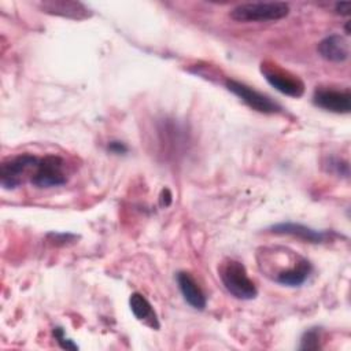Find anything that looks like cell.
<instances>
[{"mask_svg":"<svg viewBox=\"0 0 351 351\" xmlns=\"http://www.w3.org/2000/svg\"><path fill=\"white\" fill-rule=\"evenodd\" d=\"M173 196H171V192L167 189V188H165V189H162V192H160V196H159V202H160V206L162 207H169L170 204H171V199Z\"/></svg>","mask_w":351,"mask_h":351,"instance_id":"19","label":"cell"},{"mask_svg":"<svg viewBox=\"0 0 351 351\" xmlns=\"http://www.w3.org/2000/svg\"><path fill=\"white\" fill-rule=\"evenodd\" d=\"M269 230L276 234H288V236H293L303 241H308V243H314V244L325 243L330 239L329 232L314 230L308 226H304L300 223H293V222H281V223L270 226Z\"/></svg>","mask_w":351,"mask_h":351,"instance_id":"9","label":"cell"},{"mask_svg":"<svg viewBox=\"0 0 351 351\" xmlns=\"http://www.w3.org/2000/svg\"><path fill=\"white\" fill-rule=\"evenodd\" d=\"M313 103L317 107L335 114H348L351 111V93L348 89L318 88L313 95Z\"/></svg>","mask_w":351,"mask_h":351,"instance_id":"8","label":"cell"},{"mask_svg":"<svg viewBox=\"0 0 351 351\" xmlns=\"http://www.w3.org/2000/svg\"><path fill=\"white\" fill-rule=\"evenodd\" d=\"M226 88L232 93H234L237 97H240L248 107H251L252 110H255L258 112L277 114L282 110L281 106L277 101H274L271 97L255 90L254 88H251L240 81L228 80Z\"/></svg>","mask_w":351,"mask_h":351,"instance_id":"7","label":"cell"},{"mask_svg":"<svg viewBox=\"0 0 351 351\" xmlns=\"http://www.w3.org/2000/svg\"><path fill=\"white\" fill-rule=\"evenodd\" d=\"M219 277L225 289L236 299L251 300L258 295L254 281L248 277L245 266L236 259H225L219 266Z\"/></svg>","mask_w":351,"mask_h":351,"instance_id":"2","label":"cell"},{"mask_svg":"<svg viewBox=\"0 0 351 351\" xmlns=\"http://www.w3.org/2000/svg\"><path fill=\"white\" fill-rule=\"evenodd\" d=\"M261 73L263 74L266 81L282 95L291 97H300L304 93L303 81L298 75L282 69L280 64L274 62H262Z\"/></svg>","mask_w":351,"mask_h":351,"instance_id":"4","label":"cell"},{"mask_svg":"<svg viewBox=\"0 0 351 351\" xmlns=\"http://www.w3.org/2000/svg\"><path fill=\"white\" fill-rule=\"evenodd\" d=\"M318 53L322 59L332 63H341L350 56V47L347 40L340 34H330L319 41Z\"/></svg>","mask_w":351,"mask_h":351,"instance_id":"11","label":"cell"},{"mask_svg":"<svg viewBox=\"0 0 351 351\" xmlns=\"http://www.w3.org/2000/svg\"><path fill=\"white\" fill-rule=\"evenodd\" d=\"M322 166L324 169L328 171V173H332V174H336L339 177H348L350 174V170H348V163L346 160H341L340 158L337 156H328L324 162H322Z\"/></svg>","mask_w":351,"mask_h":351,"instance_id":"14","label":"cell"},{"mask_svg":"<svg viewBox=\"0 0 351 351\" xmlns=\"http://www.w3.org/2000/svg\"><path fill=\"white\" fill-rule=\"evenodd\" d=\"M319 340H321L319 329L318 328H311V329H308L303 333L299 348L300 350H318L321 347Z\"/></svg>","mask_w":351,"mask_h":351,"instance_id":"15","label":"cell"},{"mask_svg":"<svg viewBox=\"0 0 351 351\" xmlns=\"http://www.w3.org/2000/svg\"><path fill=\"white\" fill-rule=\"evenodd\" d=\"M129 306L133 315L143 322L144 325L149 326L151 329H159V319L152 307V304L147 300V298L138 292H133L129 298Z\"/></svg>","mask_w":351,"mask_h":351,"instance_id":"13","label":"cell"},{"mask_svg":"<svg viewBox=\"0 0 351 351\" xmlns=\"http://www.w3.org/2000/svg\"><path fill=\"white\" fill-rule=\"evenodd\" d=\"M256 261L259 270L267 278L284 287H300L313 270L304 256L284 247H261Z\"/></svg>","mask_w":351,"mask_h":351,"instance_id":"1","label":"cell"},{"mask_svg":"<svg viewBox=\"0 0 351 351\" xmlns=\"http://www.w3.org/2000/svg\"><path fill=\"white\" fill-rule=\"evenodd\" d=\"M53 336H55L58 344L62 348H64V350H78V346L71 339H69L66 336V333H64V330L62 328H55L53 329Z\"/></svg>","mask_w":351,"mask_h":351,"instance_id":"16","label":"cell"},{"mask_svg":"<svg viewBox=\"0 0 351 351\" xmlns=\"http://www.w3.org/2000/svg\"><path fill=\"white\" fill-rule=\"evenodd\" d=\"M108 151L112 152V154H117V155H121V154H126L128 152V147L122 143V141H110L108 145H107Z\"/></svg>","mask_w":351,"mask_h":351,"instance_id":"17","label":"cell"},{"mask_svg":"<svg viewBox=\"0 0 351 351\" xmlns=\"http://www.w3.org/2000/svg\"><path fill=\"white\" fill-rule=\"evenodd\" d=\"M40 8L52 15L70 18V19H85L90 16V10L80 3V1H70V0H52L40 3Z\"/></svg>","mask_w":351,"mask_h":351,"instance_id":"10","label":"cell"},{"mask_svg":"<svg viewBox=\"0 0 351 351\" xmlns=\"http://www.w3.org/2000/svg\"><path fill=\"white\" fill-rule=\"evenodd\" d=\"M40 158L32 154H19L3 160L0 166V185L4 189L18 188L29 170L36 169Z\"/></svg>","mask_w":351,"mask_h":351,"instance_id":"6","label":"cell"},{"mask_svg":"<svg viewBox=\"0 0 351 351\" xmlns=\"http://www.w3.org/2000/svg\"><path fill=\"white\" fill-rule=\"evenodd\" d=\"M289 14V5L284 1H254L239 4L230 11V18L237 22L278 21Z\"/></svg>","mask_w":351,"mask_h":351,"instance_id":"3","label":"cell"},{"mask_svg":"<svg viewBox=\"0 0 351 351\" xmlns=\"http://www.w3.org/2000/svg\"><path fill=\"white\" fill-rule=\"evenodd\" d=\"M177 284L180 288V292L184 298V300L193 307L195 310H204L207 304V299L204 296V292L196 282V280L192 277L188 271H180L177 273Z\"/></svg>","mask_w":351,"mask_h":351,"instance_id":"12","label":"cell"},{"mask_svg":"<svg viewBox=\"0 0 351 351\" xmlns=\"http://www.w3.org/2000/svg\"><path fill=\"white\" fill-rule=\"evenodd\" d=\"M335 11L340 15H350V11H351V3L350 1H339L335 4Z\"/></svg>","mask_w":351,"mask_h":351,"instance_id":"18","label":"cell"},{"mask_svg":"<svg viewBox=\"0 0 351 351\" xmlns=\"http://www.w3.org/2000/svg\"><path fill=\"white\" fill-rule=\"evenodd\" d=\"M66 163L58 155H45L40 158L30 181L37 188H53L67 182Z\"/></svg>","mask_w":351,"mask_h":351,"instance_id":"5","label":"cell"}]
</instances>
